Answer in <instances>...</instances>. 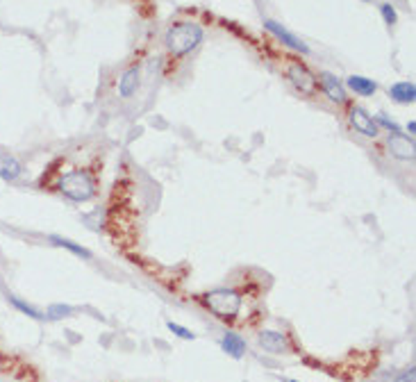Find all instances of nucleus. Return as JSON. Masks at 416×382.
I'll return each instance as SVG.
<instances>
[{
  "mask_svg": "<svg viewBox=\"0 0 416 382\" xmlns=\"http://www.w3.org/2000/svg\"><path fill=\"white\" fill-rule=\"evenodd\" d=\"M389 151L394 155L396 160H403V162H412L414 155H416V146L412 142V137H403L400 132L389 137Z\"/></svg>",
  "mask_w": 416,
  "mask_h": 382,
  "instance_id": "0eeeda50",
  "label": "nucleus"
},
{
  "mask_svg": "<svg viewBox=\"0 0 416 382\" xmlns=\"http://www.w3.org/2000/svg\"><path fill=\"white\" fill-rule=\"evenodd\" d=\"M260 346L264 350H269V353H285L289 348V341L282 332H276V330H264L260 332Z\"/></svg>",
  "mask_w": 416,
  "mask_h": 382,
  "instance_id": "1a4fd4ad",
  "label": "nucleus"
},
{
  "mask_svg": "<svg viewBox=\"0 0 416 382\" xmlns=\"http://www.w3.org/2000/svg\"><path fill=\"white\" fill-rule=\"evenodd\" d=\"M287 77H289V82H292L298 91L305 93V96H312V93L316 91V77L310 73L308 66L298 64V61H289Z\"/></svg>",
  "mask_w": 416,
  "mask_h": 382,
  "instance_id": "20e7f679",
  "label": "nucleus"
},
{
  "mask_svg": "<svg viewBox=\"0 0 416 382\" xmlns=\"http://www.w3.org/2000/svg\"><path fill=\"white\" fill-rule=\"evenodd\" d=\"M364 3H371V0H364Z\"/></svg>",
  "mask_w": 416,
  "mask_h": 382,
  "instance_id": "5701e85b",
  "label": "nucleus"
},
{
  "mask_svg": "<svg viewBox=\"0 0 416 382\" xmlns=\"http://www.w3.org/2000/svg\"><path fill=\"white\" fill-rule=\"evenodd\" d=\"M139 77H141L139 66H132V68H128V71L121 75V82H119V96L121 98L135 96V91L139 87Z\"/></svg>",
  "mask_w": 416,
  "mask_h": 382,
  "instance_id": "9b49d317",
  "label": "nucleus"
},
{
  "mask_svg": "<svg viewBox=\"0 0 416 382\" xmlns=\"http://www.w3.org/2000/svg\"><path fill=\"white\" fill-rule=\"evenodd\" d=\"M389 96L396 100V103H403V105H407V103H414L416 100V87H414V82H396V84H391L389 87Z\"/></svg>",
  "mask_w": 416,
  "mask_h": 382,
  "instance_id": "f8f14e48",
  "label": "nucleus"
},
{
  "mask_svg": "<svg viewBox=\"0 0 416 382\" xmlns=\"http://www.w3.org/2000/svg\"><path fill=\"white\" fill-rule=\"evenodd\" d=\"M48 239H50V244L64 248V251L73 253V255H77V257H82V260H91V253L87 251V248L77 246L75 241H70V239H66V237H59V235H50Z\"/></svg>",
  "mask_w": 416,
  "mask_h": 382,
  "instance_id": "2eb2a0df",
  "label": "nucleus"
},
{
  "mask_svg": "<svg viewBox=\"0 0 416 382\" xmlns=\"http://www.w3.org/2000/svg\"><path fill=\"white\" fill-rule=\"evenodd\" d=\"M202 28L198 23H191V21H180V23H173L167 35H164V44H167L169 52L178 55V57H182V55H189L191 50H196L198 46L202 44Z\"/></svg>",
  "mask_w": 416,
  "mask_h": 382,
  "instance_id": "f257e3e1",
  "label": "nucleus"
},
{
  "mask_svg": "<svg viewBox=\"0 0 416 382\" xmlns=\"http://www.w3.org/2000/svg\"><path fill=\"white\" fill-rule=\"evenodd\" d=\"M373 121H375V126H382V128H387V130H391V132H394V135H396V132H400V126H398V123L396 121H391L389 119V116H384V114H375L373 116Z\"/></svg>",
  "mask_w": 416,
  "mask_h": 382,
  "instance_id": "f3484780",
  "label": "nucleus"
},
{
  "mask_svg": "<svg viewBox=\"0 0 416 382\" xmlns=\"http://www.w3.org/2000/svg\"><path fill=\"white\" fill-rule=\"evenodd\" d=\"M264 28L269 30V32L278 39V41L282 44V46H287V48H292V50H298V52H303V55H310V48L305 46L301 39H298L296 35H292L289 32L287 28H282L278 21H273V19H266L264 21Z\"/></svg>",
  "mask_w": 416,
  "mask_h": 382,
  "instance_id": "39448f33",
  "label": "nucleus"
},
{
  "mask_svg": "<svg viewBox=\"0 0 416 382\" xmlns=\"http://www.w3.org/2000/svg\"><path fill=\"white\" fill-rule=\"evenodd\" d=\"M70 312H73V307H68V305H50L48 316L50 318H64V316L70 314Z\"/></svg>",
  "mask_w": 416,
  "mask_h": 382,
  "instance_id": "6ab92c4d",
  "label": "nucleus"
},
{
  "mask_svg": "<svg viewBox=\"0 0 416 382\" xmlns=\"http://www.w3.org/2000/svg\"><path fill=\"white\" fill-rule=\"evenodd\" d=\"M346 84L350 91L359 93V96H373V93L378 91V82H373L371 77H364V75H350Z\"/></svg>",
  "mask_w": 416,
  "mask_h": 382,
  "instance_id": "ddd939ff",
  "label": "nucleus"
},
{
  "mask_svg": "<svg viewBox=\"0 0 416 382\" xmlns=\"http://www.w3.org/2000/svg\"><path fill=\"white\" fill-rule=\"evenodd\" d=\"M221 346H223V350L227 355H232V357H239L243 355V350H246V341H243L239 334H234V332H225L223 334V339H221Z\"/></svg>",
  "mask_w": 416,
  "mask_h": 382,
  "instance_id": "4468645a",
  "label": "nucleus"
},
{
  "mask_svg": "<svg viewBox=\"0 0 416 382\" xmlns=\"http://www.w3.org/2000/svg\"><path fill=\"white\" fill-rule=\"evenodd\" d=\"M10 303L14 307H17L19 312H23L26 316H30V318H35V321H41L44 318V314L39 312L37 307H32V305H28V303H23L21 298H17V296H10Z\"/></svg>",
  "mask_w": 416,
  "mask_h": 382,
  "instance_id": "dca6fc26",
  "label": "nucleus"
},
{
  "mask_svg": "<svg viewBox=\"0 0 416 382\" xmlns=\"http://www.w3.org/2000/svg\"><path fill=\"white\" fill-rule=\"evenodd\" d=\"M167 327H169V330L173 332V334H178L180 339H193V332H189V330H187V327H182V325H178V323H171V321H169Z\"/></svg>",
  "mask_w": 416,
  "mask_h": 382,
  "instance_id": "aec40b11",
  "label": "nucleus"
},
{
  "mask_svg": "<svg viewBox=\"0 0 416 382\" xmlns=\"http://www.w3.org/2000/svg\"><path fill=\"white\" fill-rule=\"evenodd\" d=\"M348 121H350V126L355 128L357 132H362L364 137H371V139L378 137L380 128L375 126L373 116L368 114L366 109H362V107H352L350 114H348Z\"/></svg>",
  "mask_w": 416,
  "mask_h": 382,
  "instance_id": "423d86ee",
  "label": "nucleus"
},
{
  "mask_svg": "<svg viewBox=\"0 0 416 382\" xmlns=\"http://www.w3.org/2000/svg\"><path fill=\"white\" fill-rule=\"evenodd\" d=\"M380 14H382V19H384V23H387V26H396V23H398V14L394 10V5L384 3L380 7Z\"/></svg>",
  "mask_w": 416,
  "mask_h": 382,
  "instance_id": "a211bd4d",
  "label": "nucleus"
},
{
  "mask_svg": "<svg viewBox=\"0 0 416 382\" xmlns=\"http://www.w3.org/2000/svg\"><path fill=\"white\" fill-rule=\"evenodd\" d=\"M407 132H410V135H416V123L414 121L407 123Z\"/></svg>",
  "mask_w": 416,
  "mask_h": 382,
  "instance_id": "4be33fe9",
  "label": "nucleus"
},
{
  "mask_svg": "<svg viewBox=\"0 0 416 382\" xmlns=\"http://www.w3.org/2000/svg\"><path fill=\"white\" fill-rule=\"evenodd\" d=\"M21 175H23V164L14 157V155L0 153V178L14 182V180H19Z\"/></svg>",
  "mask_w": 416,
  "mask_h": 382,
  "instance_id": "9d476101",
  "label": "nucleus"
},
{
  "mask_svg": "<svg viewBox=\"0 0 416 382\" xmlns=\"http://www.w3.org/2000/svg\"><path fill=\"white\" fill-rule=\"evenodd\" d=\"M396 382H416V371H414V366H412V369L403 371V373H398Z\"/></svg>",
  "mask_w": 416,
  "mask_h": 382,
  "instance_id": "412c9836",
  "label": "nucleus"
},
{
  "mask_svg": "<svg viewBox=\"0 0 416 382\" xmlns=\"http://www.w3.org/2000/svg\"><path fill=\"white\" fill-rule=\"evenodd\" d=\"M202 303H205V307L211 312V314H216L218 318H223V321H234L241 312V296L232 289L209 292V294H205Z\"/></svg>",
  "mask_w": 416,
  "mask_h": 382,
  "instance_id": "f03ea898",
  "label": "nucleus"
},
{
  "mask_svg": "<svg viewBox=\"0 0 416 382\" xmlns=\"http://www.w3.org/2000/svg\"><path fill=\"white\" fill-rule=\"evenodd\" d=\"M59 191L64 193L68 200L87 202L96 196V184H93L91 175L87 173V171H70V173L62 175Z\"/></svg>",
  "mask_w": 416,
  "mask_h": 382,
  "instance_id": "7ed1b4c3",
  "label": "nucleus"
},
{
  "mask_svg": "<svg viewBox=\"0 0 416 382\" xmlns=\"http://www.w3.org/2000/svg\"><path fill=\"white\" fill-rule=\"evenodd\" d=\"M319 80H321V87H323V91H325V96L332 100V103H339V105L346 103V87L341 84L339 77L323 71L319 75Z\"/></svg>",
  "mask_w": 416,
  "mask_h": 382,
  "instance_id": "6e6552de",
  "label": "nucleus"
},
{
  "mask_svg": "<svg viewBox=\"0 0 416 382\" xmlns=\"http://www.w3.org/2000/svg\"><path fill=\"white\" fill-rule=\"evenodd\" d=\"M289 382H298V380H289Z\"/></svg>",
  "mask_w": 416,
  "mask_h": 382,
  "instance_id": "b1692460",
  "label": "nucleus"
}]
</instances>
